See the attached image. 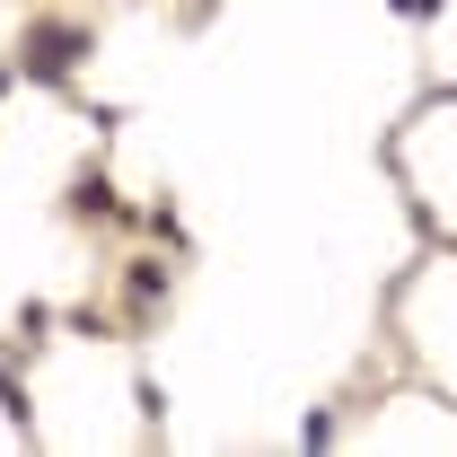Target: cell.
Instances as JSON below:
<instances>
[{"instance_id": "cell-1", "label": "cell", "mask_w": 457, "mask_h": 457, "mask_svg": "<svg viewBox=\"0 0 457 457\" xmlns=\"http://www.w3.org/2000/svg\"><path fill=\"white\" fill-rule=\"evenodd\" d=\"M79 54H88V27L36 18V27H27V45H18V71H27V79H71V71H79Z\"/></svg>"}, {"instance_id": "cell-3", "label": "cell", "mask_w": 457, "mask_h": 457, "mask_svg": "<svg viewBox=\"0 0 457 457\" xmlns=\"http://www.w3.org/2000/svg\"><path fill=\"white\" fill-rule=\"evenodd\" d=\"M168 299V264H132V308H159Z\"/></svg>"}, {"instance_id": "cell-4", "label": "cell", "mask_w": 457, "mask_h": 457, "mask_svg": "<svg viewBox=\"0 0 457 457\" xmlns=\"http://www.w3.org/2000/svg\"><path fill=\"white\" fill-rule=\"evenodd\" d=\"M396 9H404V18H422V9H440V0H396Z\"/></svg>"}, {"instance_id": "cell-2", "label": "cell", "mask_w": 457, "mask_h": 457, "mask_svg": "<svg viewBox=\"0 0 457 457\" xmlns=\"http://www.w3.org/2000/svg\"><path fill=\"white\" fill-rule=\"evenodd\" d=\"M71 212H88V220H114L123 203L106 194V176H79V185H71Z\"/></svg>"}]
</instances>
